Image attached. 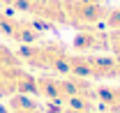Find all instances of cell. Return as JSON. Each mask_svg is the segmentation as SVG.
I'll return each mask as SVG.
<instances>
[{
	"label": "cell",
	"instance_id": "obj_1",
	"mask_svg": "<svg viewBox=\"0 0 120 113\" xmlns=\"http://www.w3.org/2000/svg\"><path fill=\"white\" fill-rule=\"evenodd\" d=\"M21 62L26 67H35L51 74H67L69 67V49L60 42H35V44H21L16 51Z\"/></svg>",
	"mask_w": 120,
	"mask_h": 113
},
{
	"label": "cell",
	"instance_id": "obj_2",
	"mask_svg": "<svg viewBox=\"0 0 120 113\" xmlns=\"http://www.w3.org/2000/svg\"><path fill=\"white\" fill-rule=\"evenodd\" d=\"M92 85L88 79L72 76V74H44L37 76V95L46 97L56 104H67L74 97L81 95H92Z\"/></svg>",
	"mask_w": 120,
	"mask_h": 113
},
{
	"label": "cell",
	"instance_id": "obj_3",
	"mask_svg": "<svg viewBox=\"0 0 120 113\" xmlns=\"http://www.w3.org/2000/svg\"><path fill=\"white\" fill-rule=\"evenodd\" d=\"M67 74L81 79H118V58L102 53H72Z\"/></svg>",
	"mask_w": 120,
	"mask_h": 113
},
{
	"label": "cell",
	"instance_id": "obj_4",
	"mask_svg": "<svg viewBox=\"0 0 120 113\" xmlns=\"http://www.w3.org/2000/svg\"><path fill=\"white\" fill-rule=\"evenodd\" d=\"M106 12L109 9H106L104 5H95V2H86V0H65V19H67V26H72L76 30L104 23Z\"/></svg>",
	"mask_w": 120,
	"mask_h": 113
},
{
	"label": "cell",
	"instance_id": "obj_5",
	"mask_svg": "<svg viewBox=\"0 0 120 113\" xmlns=\"http://www.w3.org/2000/svg\"><path fill=\"white\" fill-rule=\"evenodd\" d=\"M72 49L74 53H104L109 51V30H102L97 26L76 30Z\"/></svg>",
	"mask_w": 120,
	"mask_h": 113
},
{
	"label": "cell",
	"instance_id": "obj_6",
	"mask_svg": "<svg viewBox=\"0 0 120 113\" xmlns=\"http://www.w3.org/2000/svg\"><path fill=\"white\" fill-rule=\"evenodd\" d=\"M95 102L106 113H120V85H97Z\"/></svg>",
	"mask_w": 120,
	"mask_h": 113
},
{
	"label": "cell",
	"instance_id": "obj_7",
	"mask_svg": "<svg viewBox=\"0 0 120 113\" xmlns=\"http://www.w3.org/2000/svg\"><path fill=\"white\" fill-rule=\"evenodd\" d=\"M7 109L12 113H44L39 109V104L30 95H12V97H7Z\"/></svg>",
	"mask_w": 120,
	"mask_h": 113
},
{
	"label": "cell",
	"instance_id": "obj_8",
	"mask_svg": "<svg viewBox=\"0 0 120 113\" xmlns=\"http://www.w3.org/2000/svg\"><path fill=\"white\" fill-rule=\"evenodd\" d=\"M104 23H106L109 30H120V7H113V9L106 12Z\"/></svg>",
	"mask_w": 120,
	"mask_h": 113
},
{
	"label": "cell",
	"instance_id": "obj_9",
	"mask_svg": "<svg viewBox=\"0 0 120 113\" xmlns=\"http://www.w3.org/2000/svg\"><path fill=\"white\" fill-rule=\"evenodd\" d=\"M109 51L120 53V30H109Z\"/></svg>",
	"mask_w": 120,
	"mask_h": 113
},
{
	"label": "cell",
	"instance_id": "obj_10",
	"mask_svg": "<svg viewBox=\"0 0 120 113\" xmlns=\"http://www.w3.org/2000/svg\"><path fill=\"white\" fill-rule=\"evenodd\" d=\"M0 113H12V111L7 109V104H0Z\"/></svg>",
	"mask_w": 120,
	"mask_h": 113
},
{
	"label": "cell",
	"instance_id": "obj_11",
	"mask_svg": "<svg viewBox=\"0 0 120 113\" xmlns=\"http://www.w3.org/2000/svg\"><path fill=\"white\" fill-rule=\"evenodd\" d=\"M86 2H95V5H104L106 0H86Z\"/></svg>",
	"mask_w": 120,
	"mask_h": 113
},
{
	"label": "cell",
	"instance_id": "obj_12",
	"mask_svg": "<svg viewBox=\"0 0 120 113\" xmlns=\"http://www.w3.org/2000/svg\"><path fill=\"white\" fill-rule=\"evenodd\" d=\"M116 58H118V79H120V53H116Z\"/></svg>",
	"mask_w": 120,
	"mask_h": 113
}]
</instances>
